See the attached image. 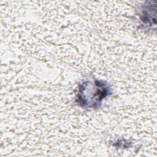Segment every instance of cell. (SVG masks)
<instances>
[{"mask_svg": "<svg viewBox=\"0 0 157 157\" xmlns=\"http://www.w3.org/2000/svg\"><path fill=\"white\" fill-rule=\"evenodd\" d=\"M110 94V88L103 80H88L79 85L77 102L85 108H98L102 101Z\"/></svg>", "mask_w": 157, "mask_h": 157, "instance_id": "obj_1", "label": "cell"}, {"mask_svg": "<svg viewBox=\"0 0 157 157\" xmlns=\"http://www.w3.org/2000/svg\"><path fill=\"white\" fill-rule=\"evenodd\" d=\"M147 2L142 7L140 13V24L147 29L153 28V26L156 25V6L155 4L152 5Z\"/></svg>", "mask_w": 157, "mask_h": 157, "instance_id": "obj_2", "label": "cell"}]
</instances>
